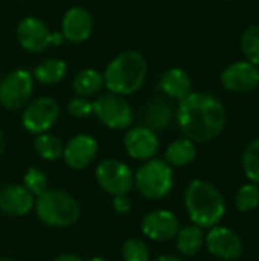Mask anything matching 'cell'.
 <instances>
[{
  "mask_svg": "<svg viewBox=\"0 0 259 261\" xmlns=\"http://www.w3.org/2000/svg\"><path fill=\"white\" fill-rule=\"evenodd\" d=\"M176 118L186 139L194 144H208L223 133L227 113L217 96L206 92H191L179 101Z\"/></svg>",
  "mask_w": 259,
  "mask_h": 261,
  "instance_id": "6da1fadb",
  "label": "cell"
},
{
  "mask_svg": "<svg viewBox=\"0 0 259 261\" xmlns=\"http://www.w3.org/2000/svg\"><path fill=\"white\" fill-rule=\"evenodd\" d=\"M185 206L192 225L202 229L217 226L226 214V202L220 190L202 179L192 180L185 191Z\"/></svg>",
  "mask_w": 259,
  "mask_h": 261,
  "instance_id": "7a4b0ae2",
  "label": "cell"
},
{
  "mask_svg": "<svg viewBox=\"0 0 259 261\" xmlns=\"http://www.w3.org/2000/svg\"><path fill=\"white\" fill-rule=\"evenodd\" d=\"M148 64L142 54L127 50L116 57L104 72V86L116 95L125 96L137 92L147 78Z\"/></svg>",
  "mask_w": 259,
  "mask_h": 261,
  "instance_id": "3957f363",
  "label": "cell"
},
{
  "mask_svg": "<svg viewBox=\"0 0 259 261\" xmlns=\"http://www.w3.org/2000/svg\"><path fill=\"white\" fill-rule=\"evenodd\" d=\"M34 206L38 219L52 228H67L81 216L79 203L70 194L58 190L44 191L37 197Z\"/></svg>",
  "mask_w": 259,
  "mask_h": 261,
  "instance_id": "277c9868",
  "label": "cell"
},
{
  "mask_svg": "<svg viewBox=\"0 0 259 261\" xmlns=\"http://www.w3.org/2000/svg\"><path fill=\"white\" fill-rule=\"evenodd\" d=\"M134 184L137 191L148 200H160L169 194L174 185V174L171 165L165 161L153 159L143 164L136 176Z\"/></svg>",
  "mask_w": 259,
  "mask_h": 261,
  "instance_id": "5b68a950",
  "label": "cell"
},
{
  "mask_svg": "<svg viewBox=\"0 0 259 261\" xmlns=\"http://www.w3.org/2000/svg\"><path fill=\"white\" fill-rule=\"evenodd\" d=\"M93 113L98 119L113 130H124L133 124L134 113L124 96L116 93H104L93 101Z\"/></svg>",
  "mask_w": 259,
  "mask_h": 261,
  "instance_id": "8992f818",
  "label": "cell"
},
{
  "mask_svg": "<svg viewBox=\"0 0 259 261\" xmlns=\"http://www.w3.org/2000/svg\"><path fill=\"white\" fill-rule=\"evenodd\" d=\"M34 90V76L24 69L9 72L0 80V104L8 110H18L26 106Z\"/></svg>",
  "mask_w": 259,
  "mask_h": 261,
  "instance_id": "52a82bcc",
  "label": "cell"
},
{
  "mask_svg": "<svg viewBox=\"0 0 259 261\" xmlns=\"http://www.w3.org/2000/svg\"><path fill=\"white\" fill-rule=\"evenodd\" d=\"M96 179L104 191L111 196H125L134 185V174L125 164L105 159L96 168Z\"/></svg>",
  "mask_w": 259,
  "mask_h": 261,
  "instance_id": "ba28073f",
  "label": "cell"
},
{
  "mask_svg": "<svg viewBox=\"0 0 259 261\" xmlns=\"http://www.w3.org/2000/svg\"><path fill=\"white\" fill-rule=\"evenodd\" d=\"M58 113L60 109L55 99L49 96H40L26 106L21 118L23 127L34 135H41L55 124Z\"/></svg>",
  "mask_w": 259,
  "mask_h": 261,
  "instance_id": "9c48e42d",
  "label": "cell"
},
{
  "mask_svg": "<svg viewBox=\"0 0 259 261\" xmlns=\"http://www.w3.org/2000/svg\"><path fill=\"white\" fill-rule=\"evenodd\" d=\"M208 251L217 258L224 261H235L243 255V242L240 236L226 226H214L205 237Z\"/></svg>",
  "mask_w": 259,
  "mask_h": 261,
  "instance_id": "30bf717a",
  "label": "cell"
},
{
  "mask_svg": "<svg viewBox=\"0 0 259 261\" xmlns=\"http://www.w3.org/2000/svg\"><path fill=\"white\" fill-rule=\"evenodd\" d=\"M226 90L234 93H249L259 86V67L247 60L229 64L220 75Z\"/></svg>",
  "mask_w": 259,
  "mask_h": 261,
  "instance_id": "8fae6325",
  "label": "cell"
},
{
  "mask_svg": "<svg viewBox=\"0 0 259 261\" xmlns=\"http://www.w3.org/2000/svg\"><path fill=\"white\" fill-rule=\"evenodd\" d=\"M180 231V223L176 214L166 210H159L147 214L142 220V232L154 242H168L176 239Z\"/></svg>",
  "mask_w": 259,
  "mask_h": 261,
  "instance_id": "7c38bea8",
  "label": "cell"
},
{
  "mask_svg": "<svg viewBox=\"0 0 259 261\" xmlns=\"http://www.w3.org/2000/svg\"><path fill=\"white\" fill-rule=\"evenodd\" d=\"M17 40L23 49L38 54L52 43V34L37 17H26L17 26Z\"/></svg>",
  "mask_w": 259,
  "mask_h": 261,
  "instance_id": "4fadbf2b",
  "label": "cell"
},
{
  "mask_svg": "<svg viewBox=\"0 0 259 261\" xmlns=\"http://www.w3.org/2000/svg\"><path fill=\"white\" fill-rule=\"evenodd\" d=\"M98 154V142L89 135H78L72 138L64 150V162L73 170H82L89 167Z\"/></svg>",
  "mask_w": 259,
  "mask_h": 261,
  "instance_id": "5bb4252c",
  "label": "cell"
},
{
  "mask_svg": "<svg viewBox=\"0 0 259 261\" xmlns=\"http://www.w3.org/2000/svg\"><path fill=\"white\" fill-rule=\"evenodd\" d=\"M124 145L133 159L150 161L159 150V138L156 132L147 127H134L127 132Z\"/></svg>",
  "mask_w": 259,
  "mask_h": 261,
  "instance_id": "9a60e30c",
  "label": "cell"
},
{
  "mask_svg": "<svg viewBox=\"0 0 259 261\" xmlns=\"http://www.w3.org/2000/svg\"><path fill=\"white\" fill-rule=\"evenodd\" d=\"M93 31V17L82 6L70 8L63 17V37L72 43L85 41Z\"/></svg>",
  "mask_w": 259,
  "mask_h": 261,
  "instance_id": "2e32d148",
  "label": "cell"
},
{
  "mask_svg": "<svg viewBox=\"0 0 259 261\" xmlns=\"http://www.w3.org/2000/svg\"><path fill=\"white\" fill-rule=\"evenodd\" d=\"M34 205V196L23 185H8L0 190V211L8 216H24Z\"/></svg>",
  "mask_w": 259,
  "mask_h": 261,
  "instance_id": "e0dca14e",
  "label": "cell"
},
{
  "mask_svg": "<svg viewBox=\"0 0 259 261\" xmlns=\"http://www.w3.org/2000/svg\"><path fill=\"white\" fill-rule=\"evenodd\" d=\"M160 87L168 96L182 101L192 92V81L188 72L180 67H172L162 75Z\"/></svg>",
  "mask_w": 259,
  "mask_h": 261,
  "instance_id": "ac0fdd59",
  "label": "cell"
},
{
  "mask_svg": "<svg viewBox=\"0 0 259 261\" xmlns=\"http://www.w3.org/2000/svg\"><path fill=\"white\" fill-rule=\"evenodd\" d=\"M171 119H172V110L165 99L156 98L143 110V124L147 128L153 132L166 128Z\"/></svg>",
  "mask_w": 259,
  "mask_h": 261,
  "instance_id": "d6986e66",
  "label": "cell"
},
{
  "mask_svg": "<svg viewBox=\"0 0 259 261\" xmlns=\"http://www.w3.org/2000/svg\"><path fill=\"white\" fill-rule=\"evenodd\" d=\"M205 231L197 225L182 228L176 236V245L179 252L188 257L195 255L205 245Z\"/></svg>",
  "mask_w": 259,
  "mask_h": 261,
  "instance_id": "ffe728a7",
  "label": "cell"
},
{
  "mask_svg": "<svg viewBox=\"0 0 259 261\" xmlns=\"http://www.w3.org/2000/svg\"><path fill=\"white\" fill-rule=\"evenodd\" d=\"M197 156L195 144L189 139H177L165 151V161L171 167H185Z\"/></svg>",
  "mask_w": 259,
  "mask_h": 261,
  "instance_id": "44dd1931",
  "label": "cell"
},
{
  "mask_svg": "<svg viewBox=\"0 0 259 261\" xmlns=\"http://www.w3.org/2000/svg\"><path fill=\"white\" fill-rule=\"evenodd\" d=\"M104 87V76L95 69L81 70L73 80V90L81 98L93 96Z\"/></svg>",
  "mask_w": 259,
  "mask_h": 261,
  "instance_id": "7402d4cb",
  "label": "cell"
},
{
  "mask_svg": "<svg viewBox=\"0 0 259 261\" xmlns=\"http://www.w3.org/2000/svg\"><path fill=\"white\" fill-rule=\"evenodd\" d=\"M67 72V66L63 60L58 58H50V60H44L43 63H40L35 70H34V76L46 86H52L60 83Z\"/></svg>",
  "mask_w": 259,
  "mask_h": 261,
  "instance_id": "603a6c76",
  "label": "cell"
},
{
  "mask_svg": "<svg viewBox=\"0 0 259 261\" xmlns=\"http://www.w3.org/2000/svg\"><path fill=\"white\" fill-rule=\"evenodd\" d=\"M240 46L246 60L255 66H259V24H250L244 29Z\"/></svg>",
  "mask_w": 259,
  "mask_h": 261,
  "instance_id": "cb8c5ba5",
  "label": "cell"
},
{
  "mask_svg": "<svg viewBox=\"0 0 259 261\" xmlns=\"http://www.w3.org/2000/svg\"><path fill=\"white\" fill-rule=\"evenodd\" d=\"M243 170L252 184L259 185V138L252 139L243 153Z\"/></svg>",
  "mask_w": 259,
  "mask_h": 261,
  "instance_id": "d4e9b609",
  "label": "cell"
},
{
  "mask_svg": "<svg viewBox=\"0 0 259 261\" xmlns=\"http://www.w3.org/2000/svg\"><path fill=\"white\" fill-rule=\"evenodd\" d=\"M35 151L46 161H55L63 156V144L56 136L41 133L34 142Z\"/></svg>",
  "mask_w": 259,
  "mask_h": 261,
  "instance_id": "484cf974",
  "label": "cell"
},
{
  "mask_svg": "<svg viewBox=\"0 0 259 261\" xmlns=\"http://www.w3.org/2000/svg\"><path fill=\"white\" fill-rule=\"evenodd\" d=\"M259 206V187L256 184L243 185L235 194V208L240 213H250Z\"/></svg>",
  "mask_w": 259,
  "mask_h": 261,
  "instance_id": "4316f807",
  "label": "cell"
},
{
  "mask_svg": "<svg viewBox=\"0 0 259 261\" xmlns=\"http://www.w3.org/2000/svg\"><path fill=\"white\" fill-rule=\"evenodd\" d=\"M24 188L32 194V196H41L44 191H47L49 188V182H47V177L46 174L38 170V168H29L26 173H24Z\"/></svg>",
  "mask_w": 259,
  "mask_h": 261,
  "instance_id": "83f0119b",
  "label": "cell"
},
{
  "mask_svg": "<svg viewBox=\"0 0 259 261\" xmlns=\"http://www.w3.org/2000/svg\"><path fill=\"white\" fill-rule=\"evenodd\" d=\"M122 255L125 261H150V251L143 240L130 239L122 246Z\"/></svg>",
  "mask_w": 259,
  "mask_h": 261,
  "instance_id": "f1b7e54d",
  "label": "cell"
},
{
  "mask_svg": "<svg viewBox=\"0 0 259 261\" xmlns=\"http://www.w3.org/2000/svg\"><path fill=\"white\" fill-rule=\"evenodd\" d=\"M67 112L75 118H87L93 113V102L87 98H73L67 104Z\"/></svg>",
  "mask_w": 259,
  "mask_h": 261,
  "instance_id": "f546056e",
  "label": "cell"
},
{
  "mask_svg": "<svg viewBox=\"0 0 259 261\" xmlns=\"http://www.w3.org/2000/svg\"><path fill=\"white\" fill-rule=\"evenodd\" d=\"M113 206H114V210H116L119 214H127V213L131 211L133 203H131V199H130L127 194H125V196H114Z\"/></svg>",
  "mask_w": 259,
  "mask_h": 261,
  "instance_id": "4dcf8cb0",
  "label": "cell"
},
{
  "mask_svg": "<svg viewBox=\"0 0 259 261\" xmlns=\"http://www.w3.org/2000/svg\"><path fill=\"white\" fill-rule=\"evenodd\" d=\"M53 261H82L78 255H73V254H63V255H58Z\"/></svg>",
  "mask_w": 259,
  "mask_h": 261,
  "instance_id": "1f68e13d",
  "label": "cell"
},
{
  "mask_svg": "<svg viewBox=\"0 0 259 261\" xmlns=\"http://www.w3.org/2000/svg\"><path fill=\"white\" fill-rule=\"evenodd\" d=\"M153 261H182L179 257H174V255H162V257H157L156 260Z\"/></svg>",
  "mask_w": 259,
  "mask_h": 261,
  "instance_id": "d6a6232c",
  "label": "cell"
},
{
  "mask_svg": "<svg viewBox=\"0 0 259 261\" xmlns=\"http://www.w3.org/2000/svg\"><path fill=\"white\" fill-rule=\"evenodd\" d=\"M3 150H5V138H3V133H2V130H0V156H2V153H3Z\"/></svg>",
  "mask_w": 259,
  "mask_h": 261,
  "instance_id": "836d02e7",
  "label": "cell"
},
{
  "mask_svg": "<svg viewBox=\"0 0 259 261\" xmlns=\"http://www.w3.org/2000/svg\"><path fill=\"white\" fill-rule=\"evenodd\" d=\"M89 261H108V260H105V258H102V257H93L92 260H89Z\"/></svg>",
  "mask_w": 259,
  "mask_h": 261,
  "instance_id": "e575fe53",
  "label": "cell"
},
{
  "mask_svg": "<svg viewBox=\"0 0 259 261\" xmlns=\"http://www.w3.org/2000/svg\"><path fill=\"white\" fill-rule=\"evenodd\" d=\"M0 261H11V260H8V258H2Z\"/></svg>",
  "mask_w": 259,
  "mask_h": 261,
  "instance_id": "d590c367",
  "label": "cell"
},
{
  "mask_svg": "<svg viewBox=\"0 0 259 261\" xmlns=\"http://www.w3.org/2000/svg\"><path fill=\"white\" fill-rule=\"evenodd\" d=\"M258 255H259V249H258Z\"/></svg>",
  "mask_w": 259,
  "mask_h": 261,
  "instance_id": "8d00e7d4",
  "label": "cell"
},
{
  "mask_svg": "<svg viewBox=\"0 0 259 261\" xmlns=\"http://www.w3.org/2000/svg\"><path fill=\"white\" fill-rule=\"evenodd\" d=\"M226 2H229V0H226Z\"/></svg>",
  "mask_w": 259,
  "mask_h": 261,
  "instance_id": "74e56055",
  "label": "cell"
},
{
  "mask_svg": "<svg viewBox=\"0 0 259 261\" xmlns=\"http://www.w3.org/2000/svg\"><path fill=\"white\" fill-rule=\"evenodd\" d=\"M0 80H2V78H0Z\"/></svg>",
  "mask_w": 259,
  "mask_h": 261,
  "instance_id": "f35d334b",
  "label": "cell"
}]
</instances>
